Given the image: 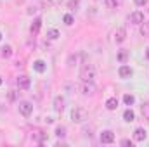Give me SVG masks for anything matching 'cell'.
Segmentation results:
<instances>
[{
    "label": "cell",
    "mask_w": 149,
    "mask_h": 147,
    "mask_svg": "<svg viewBox=\"0 0 149 147\" xmlns=\"http://www.w3.org/2000/svg\"><path fill=\"white\" fill-rule=\"evenodd\" d=\"M95 76H97V71H95V66L94 64H83L81 66V69H80V78H81V81H94L95 80Z\"/></svg>",
    "instance_id": "6da1fadb"
},
{
    "label": "cell",
    "mask_w": 149,
    "mask_h": 147,
    "mask_svg": "<svg viewBox=\"0 0 149 147\" xmlns=\"http://www.w3.org/2000/svg\"><path fill=\"white\" fill-rule=\"evenodd\" d=\"M71 119H73L74 123L85 121V119H87V111L83 109V107H74L73 112H71Z\"/></svg>",
    "instance_id": "7a4b0ae2"
},
{
    "label": "cell",
    "mask_w": 149,
    "mask_h": 147,
    "mask_svg": "<svg viewBox=\"0 0 149 147\" xmlns=\"http://www.w3.org/2000/svg\"><path fill=\"white\" fill-rule=\"evenodd\" d=\"M19 112L23 114V116H30L31 112H33V106H31V102H28V101H23V102H19Z\"/></svg>",
    "instance_id": "3957f363"
},
{
    "label": "cell",
    "mask_w": 149,
    "mask_h": 147,
    "mask_svg": "<svg viewBox=\"0 0 149 147\" xmlns=\"http://www.w3.org/2000/svg\"><path fill=\"white\" fill-rule=\"evenodd\" d=\"M81 94H83V95H94V94H95V85H94V81H83Z\"/></svg>",
    "instance_id": "277c9868"
},
{
    "label": "cell",
    "mask_w": 149,
    "mask_h": 147,
    "mask_svg": "<svg viewBox=\"0 0 149 147\" xmlns=\"http://www.w3.org/2000/svg\"><path fill=\"white\" fill-rule=\"evenodd\" d=\"M130 23H134V24H142V23H144V14H142L141 10L132 12V14H130Z\"/></svg>",
    "instance_id": "5b68a950"
},
{
    "label": "cell",
    "mask_w": 149,
    "mask_h": 147,
    "mask_svg": "<svg viewBox=\"0 0 149 147\" xmlns=\"http://www.w3.org/2000/svg\"><path fill=\"white\" fill-rule=\"evenodd\" d=\"M30 85H31V81H30V78L28 76H19L17 78V87H19V90H28L30 88Z\"/></svg>",
    "instance_id": "8992f818"
},
{
    "label": "cell",
    "mask_w": 149,
    "mask_h": 147,
    "mask_svg": "<svg viewBox=\"0 0 149 147\" xmlns=\"http://www.w3.org/2000/svg\"><path fill=\"white\" fill-rule=\"evenodd\" d=\"M101 142H102V144H113V142H114V133H113L111 130L102 132V133H101Z\"/></svg>",
    "instance_id": "52a82bcc"
},
{
    "label": "cell",
    "mask_w": 149,
    "mask_h": 147,
    "mask_svg": "<svg viewBox=\"0 0 149 147\" xmlns=\"http://www.w3.org/2000/svg\"><path fill=\"white\" fill-rule=\"evenodd\" d=\"M64 106H66V101H64V97L57 95V97L54 99V109L57 111V112H61V111L64 109Z\"/></svg>",
    "instance_id": "ba28073f"
},
{
    "label": "cell",
    "mask_w": 149,
    "mask_h": 147,
    "mask_svg": "<svg viewBox=\"0 0 149 147\" xmlns=\"http://www.w3.org/2000/svg\"><path fill=\"white\" fill-rule=\"evenodd\" d=\"M146 137H148V132H146L144 128H137V130L134 132V140H135V142H142Z\"/></svg>",
    "instance_id": "9c48e42d"
},
{
    "label": "cell",
    "mask_w": 149,
    "mask_h": 147,
    "mask_svg": "<svg viewBox=\"0 0 149 147\" xmlns=\"http://www.w3.org/2000/svg\"><path fill=\"white\" fill-rule=\"evenodd\" d=\"M118 74H120V78H130L132 76V68L127 66V64H123V66H120Z\"/></svg>",
    "instance_id": "30bf717a"
},
{
    "label": "cell",
    "mask_w": 149,
    "mask_h": 147,
    "mask_svg": "<svg viewBox=\"0 0 149 147\" xmlns=\"http://www.w3.org/2000/svg\"><path fill=\"white\" fill-rule=\"evenodd\" d=\"M125 38H127V30H125V28H118V30L114 31V40H116L118 43H121Z\"/></svg>",
    "instance_id": "8fae6325"
},
{
    "label": "cell",
    "mask_w": 149,
    "mask_h": 147,
    "mask_svg": "<svg viewBox=\"0 0 149 147\" xmlns=\"http://www.w3.org/2000/svg\"><path fill=\"white\" fill-rule=\"evenodd\" d=\"M40 28H42V19H40V17L33 19V23H31V26H30V31H31V35H37L38 31H40Z\"/></svg>",
    "instance_id": "7c38bea8"
},
{
    "label": "cell",
    "mask_w": 149,
    "mask_h": 147,
    "mask_svg": "<svg viewBox=\"0 0 149 147\" xmlns=\"http://www.w3.org/2000/svg\"><path fill=\"white\" fill-rule=\"evenodd\" d=\"M106 107H108L109 111H114L116 107H118V99H116V97L108 99V101H106Z\"/></svg>",
    "instance_id": "4fadbf2b"
},
{
    "label": "cell",
    "mask_w": 149,
    "mask_h": 147,
    "mask_svg": "<svg viewBox=\"0 0 149 147\" xmlns=\"http://www.w3.org/2000/svg\"><path fill=\"white\" fill-rule=\"evenodd\" d=\"M33 68H35V71H38V73H43V71L47 69V66H45L43 61H35V62H33Z\"/></svg>",
    "instance_id": "5bb4252c"
},
{
    "label": "cell",
    "mask_w": 149,
    "mask_h": 147,
    "mask_svg": "<svg viewBox=\"0 0 149 147\" xmlns=\"http://www.w3.org/2000/svg\"><path fill=\"white\" fill-rule=\"evenodd\" d=\"M33 137H35V140H37L38 144H43V140H45V139H47V133H43V132H42V130H37V132H35V135H33Z\"/></svg>",
    "instance_id": "9a60e30c"
},
{
    "label": "cell",
    "mask_w": 149,
    "mask_h": 147,
    "mask_svg": "<svg viewBox=\"0 0 149 147\" xmlns=\"http://www.w3.org/2000/svg\"><path fill=\"white\" fill-rule=\"evenodd\" d=\"M123 119H125V121H128V123H130V121H134V119H135L134 111H132V109H127L125 112H123Z\"/></svg>",
    "instance_id": "2e32d148"
},
{
    "label": "cell",
    "mask_w": 149,
    "mask_h": 147,
    "mask_svg": "<svg viewBox=\"0 0 149 147\" xmlns=\"http://www.w3.org/2000/svg\"><path fill=\"white\" fill-rule=\"evenodd\" d=\"M118 61H120L121 64H125V62L128 61V52H127V50H120V52H118Z\"/></svg>",
    "instance_id": "e0dca14e"
},
{
    "label": "cell",
    "mask_w": 149,
    "mask_h": 147,
    "mask_svg": "<svg viewBox=\"0 0 149 147\" xmlns=\"http://www.w3.org/2000/svg\"><path fill=\"white\" fill-rule=\"evenodd\" d=\"M10 55H12V47H10V45H5V47L2 49V57L9 59Z\"/></svg>",
    "instance_id": "ac0fdd59"
},
{
    "label": "cell",
    "mask_w": 149,
    "mask_h": 147,
    "mask_svg": "<svg viewBox=\"0 0 149 147\" xmlns=\"http://www.w3.org/2000/svg\"><path fill=\"white\" fill-rule=\"evenodd\" d=\"M123 102H125L127 106H132V104L135 102V97L130 95V94H125V95H123Z\"/></svg>",
    "instance_id": "d6986e66"
},
{
    "label": "cell",
    "mask_w": 149,
    "mask_h": 147,
    "mask_svg": "<svg viewBox=\"0 0 149 147\" xmlns=\"http://www.w3.org/2000/svg\"><path fill=\"white\" fill-rule=\"evenodd\" d=\"M141 33H142V37L149 38V21H146V23H142V28H141Z\"/></svg>",
    "instance_id": "ffe728a7"
},
{
    "label": "cell",
    "mask_w": 149,
    "mask_h": 147,
    "mask_svg": "<svg viewBox=\"0 0 149 147\" xmlns=\"http://www.w3.org/2000/svg\"><path fill=\"white\" fill-rule=\"evenodd\" d=\"M47 38H49V40H57V38H59V31H57V30H49V31H47Z\"/></svg>",
    "instance_id": "44dd1931"
},
{
    "label": "cell",
    "mask_w": 149,
    "mask_h": 147,
    "mask_svg": "<svg viewBox=\"0 0 149 147\" xmlns=\"http://www.w3.org/2000/svg\"><path fill=\"white\" fill-rule=\"evenodd\" d=\"M56 135H57L59 139H63V137L66 135V128H64V126H57V128H56Z\"/></svg>",
    "instance_id": "7402d4cb"
},
{
    "label": "cell",
    "mask_w": 149,
    "mask_h": 147,
    "mask_svg": "<svg viewBox=\"0 0 149 147\" xmlns=\"http://www.w3.org/2000/svg\"><path fill=\"white\" fill-rule=\"evenodd\" d=\"M104 3H106V7H108V9H116L118 0H104Z\"/></svg>",
    "instance_id": "603a6c76"
},
{
    "label": "cell",
    "mask_w": 149,
    "mask_h": 147,
    "mask_svg": "<svg viewBox=\"0 0 149 147\" xmlns=\"http://www.w3.org/2000/svg\"><path fill=\"white\" fill-rule=\"evenodd\" d=\"M63 21H64V24H68V26H71V24H73V16H71V14H66V16H64V17H63Z\"/></svg>",
    "instance_id": "cb8c5ba5"
},
{
    "label": "cell",
    "mask_w": 149,
    "mask_h": 147,
    "mask_svg": "<svg viewBox=\"0 0 149 147\" xmlns=\"http://www.w3.org/2000/svg\"><path fill=\"white\" fill-rule=\"evenodd\" d=\"M141 111H142V116H144L146 119H149V104H142Z\"/></svg>",
    "instance_id": "d4e9b609"
},
{
    "label": "cell",
    "mask_w": 149,
    "mask_h": 147,
    "mask_svg": "<svg viewBox=\"0 0 149 147\" xmlns=\"http://www.w3.org/2000/svg\"><path fill=\"white\" fill-rule=\"evenodd\" d=\"M134 2H135V5H139V7H142V5L148 3V0H134Z\"/></svg>",
    "instance_id": "484cf974"
},
{
    "label": "cell",
    "mask_w": 149,
    "mask_h": 147,
    "mask_svg": "<svg viewBox=\"0 0 149 147\" xmlns=\"http://www.w3.org/2000/svg\"><path fill=\"white\" fill-rule=\"evenodd\" d=\"M14 99H16V94H14V92H10V94H9V101H14Z\"/></svg>",
    "instance_id": "4316f807"
},
{
    "label": "cell",
    "mask_w": 149,
    "mask_h": 147,
    "mask_svg": "<svg viewBox=\"0 0 149 147\" xmlns=\"http://www.w3.org/2000/svg\"><path fill=\"white\" fill-rule=\"evenodd\" d=\"M121 144H123V146H134V144H132V142H130V140H123V142H121Z\"/></svg>",
    "instance_id": "83f0119b"
},
{
    "label": "cell",
    "mask_w": 149,
    "mask_h": 147,
    "mask_svg": "<svg viewBox=\"0 0 149 147\" xmlns=\"http://www.w3.org/2000/svg\"><path fill=\"white\" fill-rule=\"evenodd\" d=\"M78 5V0H74V2H70V7H76Z\"/></svg>",
    "instance_id": "f1b7e54d"
},
{
    "label": "cell",
    "mask_w": 149,
    "mask_h": 147,
    "mask_svg": "<svg viewBox=\"0 0 149 147\" xmlns=\"http://www.w3.org/2000/svg\"><path fill=\"white\" fill-rule=\"evenodd\" d=\"M146 57L149 59V47H148V50H146Z\"/></svg>",
    "instance_id": "f546056e"
},
{
    "label": "cell",
    "mask_w": 149,
    "mask_h": 147,
    "mask_svg": "<svg viewBox=\"0 0 149 147\" xmlns=\"http://www.w3.org/2000/svg\"><path fill=\"white\" fill-rule=\"evenodd\" d=\"M0 85H2V78H0Z\"/></svg>",
    "instance_id": "4dcf8cb0"
},
{
    "label": "cell",
    "mask_w": 149,
    "mask_h": 147,
    "mask_svg": "<svg viewBox=\"0 0 149 147\" xmlns=\"http://www.w3.org/2000/svg\"><path fill=\"white\" fill-rule=\"evenodd\" d=\"M0 40H2V35H0Z\"/></svg>",
    "instance_id": "1f68e13d"
}]
</instances>
